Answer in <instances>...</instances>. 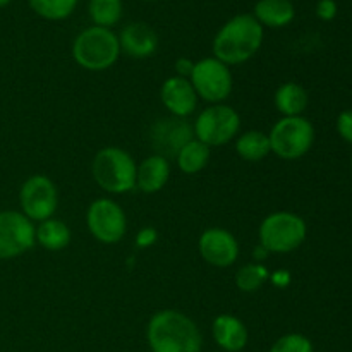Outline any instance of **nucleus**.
Masks as SVG:
<instances>
[{"label":"nucleus","instance_id":"obj_23","mask_svg":"<svg viewBox=\"0 0 352 352\" xmlns=\"http://www.w3.org/2000/svg\"><path fill=\"white\" fill-rule=\"evenodd\" d=\"M124 12L122 0H89L88 14L93 26L112 28L120 21Z\"/></svg>","mask_w":352,"mask_h":352},{"label":"nucleus","instance_id":"obj_20","mask_svg":"<svg viewBox=\"0 0 352 352\" xmlns=\"http://www.w3.org/2000/svg\"><path fill=\"white\" fill-rule=\"evenodd\" d=\"M210 157H212V148L192 138L191 141H188L179 150L177 157H175V164H177L179 170L182 174L195 175L205 170L206 165L210 164Z\"/></svg>","mask_w":352,"mask_h":352},{"label":"nucleus","instance_id":"obj_5","mask_svg":"<svg viewBox=\"0 0 352 352\" xmlns=\"http://www.w3.org/2000/svg\"><path fill=\"white\" fill-rule=\"evenodd\" d=\"M308 236L305 219L294 212H274L265 217L258 229L260 244L275 254H287L299 250Z\"/></svg>","mask_w":352,"mask_h":352},{"label":"nucleus","instance_id":"obj_8","mask_svg":"<svg viewBox=\"0 0 352 352\" xmlns=\"http://www.w3.org/2000/svg\"><path fill=\"white\" fill-rule=\"evenodd\" d=\"M189 81H191L198 98L205 100L210 105L226 102L234 88L230 67L215 57H205L195 62V69L189 76Z\"/></svg>","mask_w":352,"mask_h":352},{"label":"nucleus","instance_id":"obj_4","mask_svg":"<svg viewBox=\"0 0 352 352\" xmlns=\"http://www.w3.org/2000/svg\"><path fill=\"white\" fill-rule=\"evenodd\" d=\"M136 167L133 155L119 146L102 148L91 162L96 184L110 195H127L136 189Z\"/></svg>","mask_w":352,"mask_h":352},{"label":"nucleus","instance_id":"obj_29","mask_svg":"<svg viewBox=\"0 0 352 352\" xmlns=\"http://www.w3.org/2000/svg\"><path fill=\"white\" fill-rule=\"evenodd\" d=\"M337 12H339V7L336 0H318L316 3V16L322 21L336 19Z\"/></svg>","mask_w":352,"mask_h":352},{"label":"nucleus","instance_id":"obj_14","mask_svg":"<svg viewBox=\"0 0 352 352\" xmlns=\"http://www.w3.org/2000/svg\"><path fill=\"white\" fill-rule=\"evenodd\" d=\"M160 100L162 105L170 112V116L186 119L188 116L195 113L199 98L189 79L174 74L162 82Z\"/></svg>","mask_w":352,"mask_h":352},{"label":"nucleus","instance_id":"obj_15","mask_svg":"<svg viewBox=\"0 0 352 352\" xmlns=\"http://www.w3.org/2000/svg\"><path fill=\"white\" fill-rule=\"evenodd\" d=\"M120 52L133 58H148L158 50V34L144 23H131L119 34Z\"/></svg>","mask_w":352,"mask_h":352},{"label":"nucleus","instance_id":"obj_30","mask_svg":"<svg viewBox=\"0 0 352 352\" xmlns=\"http://www.w3.org/2000/svg\"><path fill=\"white\" fill-rule=\"evenodd\" d=\"M268 282H272V285H274V287H277V289L289 287V285H291V282H292L291 272L284 270V268H280V270L270 272V278H268Z\"/></svg>","mask_w":352,"mask_h":352},{"label":"nucleus","instance_id":"obj_28","mask_svg":"<svg viewBox=\"0 0 352 352\" xmlns=\"http://www.w3.org/2000/svg\"><path fill=\"white\" fill-rule=\"evenodd\" d=\"M157 241H158V230L155 229V227L148 226L138 230L134 243H136V246L140 248V250H146V248L155 246Z\"/></svg>","mask_w":352,"mask_h":352},{"label":"nucleus","instance_id":"obj_21","mask_svg":"<svg viewBox=\"0 0 352 352\" xmlns=\"http://www.w3.org/2000/svg\"><path fill=\"white\" fill-rule=\"evenodd\" d=\"M71 229L65 222L58 219H48L38 223L36 227V243L43 250L57 253V251L65 250L71 244Z\"/></svg>","mask_w":352,"mask_h":352},{"label":"nucleus","instance_id":"obj_16","mask_svg":"<svg viewBox=\"0 0 352 352\" xmlns=\"http://www.w3.org/2000/svg\"><path fill=\"white\" fill-rule=\"evenodd\" d=\"M212 336L222 352H241L248 346L250 333L241 318L222 313L212 323Z\"/></svg>","mask_w":352,"mask_h":352},{"label":"nucleus","instance_id":"obj_22","mask_svg":"<svg viewBox=\"0 0 352 352\" xmlns=\"http://www.w3.org/2000/svg\"><path fill=\"white\" fill-rule=\"evenodd\" d=\"M236 153L244 162H261L272 153L270 140L263 131L251 129L236 138Z\"/></svg>","mask_w":352,"mask_h":352},{"label":"nucleus","instance_id":"obj_19","mask_svg":"<svg viewBox=\"0 0 352 352\" xmlns=\"http://www.w3.org/2000/svg\"><path fill=\"white\" fill-rule=\"evenodd\" d=\"M275 109L282 113V117H298L308 109L309 95L305 86L299 82L287 81L282 82L274 95Z\"/></svg>","mask_w":352,"mask_h":352},{"label":"nucleus","instance_id":"obj_32","mask_svg":"<svg viewBox=\"0 0 352 352\" xmlns=\"http://www.w3.org/2000/svg\"><path fill=\"white\" fill-rule=\"evenodd\" d=\"M251 256H253V261L254 263H263L265 260H267L268 256H270V253H268L267 250H265L261 244H258V246H254L253 253H251Z\"/></svg>","mask_w":352,"mask_h":352},{"label":"nucleus","instance_id":"obj_6","mask_svg":"<svg viewBox=\"0 0 352 352\" xmlns=\"http://www.w3.org/2000/svg\"><path fill=\"white\" fill-rule=\"evenodd\" d=\"M272 153L282 160H299L315 144V127L305 116L282 117L268 133Z\"/></svg>","mask_w":352,"mask_h":352},{"label":"nucleus","instance_id":"obj_1","mask_svg":"<svg viewBox=\"0 0 352 352\" xmlns=\"http://www.w3.org/2000/svg\"><path fill=\"white\" fill-rule=\"evenodd\" d=\"M146 342L151 352H201L203 336L199 327L186 313L160 309L146 325Z\"/></svg>","mask_w":352,"mask_h":352},{"label":"nucleus","instance_id":"obj_2","mask_svg":"<svg viewBox=\"0 0 352 352\" xmlns=\"http://www.w3.org/2000/svg\"><path fill=\"white\" fill-rule=\"evenodd\" d=\"M263 26L253 14H237L227 21L213 38V57L226 65H239L251 60L263 45Z\"/></svg>","mask_w":352,"mask_h":352},{"label":"nucleus","instance_id":"obj_25","mask_svg":"<svg viewBox=\"0 0 352 352\" xmlns=\"http://www.w3.org/2000/svg\"><path fill=\"white\" fill-rule=\"evenodd\" d=\"M34 14L47 21H64L76 10L78 0H28Z\"/></svg>","mask_w":352,"mask_h":352},{"label":"nucleus","instance_id":"obj_27","mask_svg":"<svg viewBox=\"0 0 352 352\" xmlns=\"http://www.w3.org/2000/svg\"><path fill=\"white\" fill-rule=\"evenodd\" d=\"M336 127H337V133H339V136L342 138L346 143L352 144V110L351 109L344 110V112L339 113Z\"/></svg>","mask_w":352,"mask_h":352},{"label":"nucleus","instance_id":"obj_11","mask_svg":"<svg viewBox=\"0 0 352 352\" xmlns=\"http://www.w3.org/2000/svg\"><path fill=\"white\" fill-rule=\"evenodd\" d=\"M36 244V226L23 212H0V260H14L33 250Z\"/></svg>","mask_w":352,"mask_h":352},{"label":"nucleus","instance_id":"obj_24","mask_svg":"<svg viewBox=\"0 0 352 352\" xmlns=\"http://www.w3.org/2000/svg\"><path fill=\"white\" fill-rule=\"evenodd\" d=\"M270 278V270L265 263H246L236 272V287L241 292H256Z\"/></svg>","mask_w":352,"mask_h":352},{"label":"nucleus","instance_id":"obj_31","mask_svg":"<svg viewBox=\"0 0 352 352\" xmlns=\"http://www.w3.org/2000/svg\"><path fill=\"white\" fill-rule=\"evenodd\" d=\"M175 76H181V78L189 79L192 69H195V60H191L189 57H179L174 64Z\"/></svg>","mask_w":352,"mask_h":352},{"label":"nucleus","instance_id":"obj_17","mask_svg":"<svg viewBox=\"0 0 352 352\" xmlns=\"http://www.w3.org/2000/svg\"><path fill=\"white\" fill-rule=\"evenodd\" d=\"M170 179V164L162 155H150L136 167V189L144 195H157Z\"/></svg>","mask_w":352,"mask_h":352},{"label":"nucleus","instance_id":"obj_34","mask_svg":"<svg viewBox=\"0 0 352 352\" xmlns=\"http://www.w3.org/2000/svg\"><path fill=\"white\" fill-rule=\"evenodd\" d=\"M143 2H157V0H143Z\"/></svg>","mask_w":352,"mask_h":352},{"label":"nucleus","instance_id":"obj_35","mask_svg":"<svg viewBox=\"0 0 352 352\" xmlns=\"http://www.w3.org/2000/svg\"><path fill=\"white\" fill-rule=\"evenodd\" d=\"M351 165H352V158H351Z\"/></svg>","mask_w":352,"mask_h":352},{"label":"nucleus","instance_id":"obj_12","mask_svg":"<svg viewBox=\"0 0 352 352\" xmlns=\"http://www.w3.org/2000/svg\"><path fill=\"white\" fill-rule=\"evenodd\" d=\"M150 143L155 153L168 158L177 157L179 150L195 138L192 126L181 117H164L150 127Z\"/></svg>","mask_w":352,"mask_h":352},{"label":"nucleus","instance_id":"obj_13","mask_svg":"<svg viewBox=\"0 0 352 352\" xmlns=\"http://www.w3.org/2000/svg\"><path fill=\"white\" fill-rule=\"evenodd\" d=\"M198 251L203 261L217 268H229L239 258V243L230 230L223 227H210L198 239Z\"/></svg>","mask_w":352,"mask_h":352},{"label":"nucleus","instance_id":"obj_7","mask_svg":"<svg viewBox=\"0 0 352 352\" xmlns=\"http://www.w3.org/2000/svg\"><path fill=\"white\" fill-rule=\"evenodd\" d=\"M196 140L206 146H223L236 140L241 133V116L236 109L223 103L203 109L192 124Z\"/></svg>","mask_w":352,"mask_h":352},{"label":"nucleus","instance_id":"obj_3","mask_svg":"<svg viewBox=\"0 0 352 352\" xmlns=\"http://www.w3.org/2000/svg\"><path fill=\"white\" fill-rule=\"evenodd\" d=\"M119 36L109 28L89 26L72 41V58L85 71H107L119 60Z\"/></svg>","mask_w":352,"mask_h":352},{"label":"nucleus","instance_id":"obj_18","mask_svg":"<svg viewBox=\"0 0 352 352\" xmlns=\"http://www.w3.org/2000/svg\"><path fill=\"white\" fill-rule=\"evenodd\" d=\"M253 16L263 28L277 30L294 21L296 9L291 0H258L254 3Z\"/></svg>","mask_w":352,"mask_h":352},{"label":"nucleus","instance_id":"obj_10","mask_svg":"<svg viewBox=\"0 0 352 352\" xmlns=\"http://www.w3.org/2000/svg\"><path fill=\"white\" fill-rule=\"evenodd\" d=\"M21 212L31 222L52 219L58 208V191L55 182L43 174L30 175L19 189Z\"/></svg>","mask_w":352,"mask_h":352},{"label":"nucleus","instance_id":"obj_33","mask_svg":"<svg viewBox=\"0 0 352 352\" xmlns=\"http://www.w3.org/2000/svg\"><path fill=\"white\" fill-rule=\"evenodd\" d=\"M10 2H12V0H0V9H2V7H7V6H9Z\"/></svg>","mask_w":352,"mask_h":352},{"label":"nucleus","instance_id":"obj_9","mask_svg":"<svg viewBox=\"0 0 352 352\" xmlns=\"http://www.w3.org/2000/svg\"><path fill=\"white\" fill-rule=\"evenodd\" d=\"M88 232L98 243L112 246L120 243L127 232V217L122 206L112 198H96L86 210Z\"/></svg>","mask_w":352,"mask_h":352},{"label":"nucleus","instance_id":"obj_26","mask_svg":"<svg viewBox=\"0 0 352 352\" xmlns=\"http://www.w3.org/2000/svg\"><path fill=\"white\" fill-rule=\"evenodd\" d=\"M268 352H315V346L306 336L292 332L278 337Z\"/></svg>","mask_w":352,"mask_h":352}]
</instances>
